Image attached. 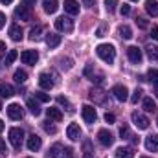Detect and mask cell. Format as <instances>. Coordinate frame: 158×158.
Wrapping results in <instances>:
<instances>
[{
    "mask_svg": "<svg viewBox=\"0 0 158 158\" xmlns=\"http://www.w3.org/2000/svg\"><path fill=\"white\" fill-rule=\"evenodd\" d=\"M17 57H19L17 50H9V52H7V57H6V66H7V64H11V63H13Z\"/></svg>",
    "mask_w": 158,
    "mask_h": 158,
    "instance_id": "obj_33",
    "label": "cell"
},
{
    "mask_svg": "<svg viewBox=\"0 0 158 158\" xmlns=\"http://www.w3.org/2000/svg\"><path fill=\"white\" fill-rule=\"evenodd\" d=\"M88 96H90V99L96 101V103H105V92H103L101 88H92V90L88 92Z\"/></svg>",
    "mask_w": 158,
    "mask_h": 158,
    "instance_id": "obj_15",
    "label": "cell"
},
{
    "mask_svg": "<svg viewBox=\"0 0 158 158\" xmlns=\"http://www.w3.org/2000/svg\"><path fill=\"white\" fill-rule=\"evenodd\" d=\"M98 140H99V143H101L103 147H110V145L114 143V136H112V132H109L107 129H101V131L98 132Z\"/></svg>",
    "mask_w": 158,
    "mask_h": 158,
    "instance_id": "obj_7",
    "label": "cell"
},
{
    "mask_svg": "<svg viewBox=\"0 0 158 158\" xmlns=\"http://www.w3.org/2000/svg\"><path fill=\"white\" fill-rule=\"evenodd\" d=\"M9 37L13 40H22V37H24V31H22V28L19 26V24H13L11 28H9Z\"/></svg>",
    "mask_w": 158,
    "mask_h": 158,
    "instance_id": "obj_19",
    "label": "cell"
},
{
    "mask_svg": "<svg viewBox=\"0 0 158 158\" xmlns=\"http://www.w3.org/2000/svg\"><path fill=\"white\" fill-rule=\"evenodd\" d=\"M28 158H31V156H28Z\"/></svg>",
    "mask_w": 158,
    "mask_h": 158,
    "instance_id": "obj_59",
    "label": "cell"
},
{
    "mask_svg": "<svg viewBox=\"0 0 158 158\" xmlns=\"http://www.w3.org/2000/svg\"><path fill=\"white\" fill-rule=\"evenodd\" d=\"M15 96V90L11 85H6V83H0V98H11Z\"/></svg>",
    "mask_w": 158,
    "mask_h": 158,
    "instance_id": "obj_22",
    "label": "cell"
},
{
    "mask_svg": "<svg viewBox=\"0 0 158 158\" xmlns=\"http://www.w3.org/2000/svg\"><path fill=\"white\" fill-rule=\"evenodd\" d=\"M83 2H85V6H92L94 4V0H83Z\"/></svg>",
    "mask_w": 158,
    "mask_h": 158,
    "instance_id": "obj_50",
    "label": "cell"
},
{
    "mask_svg": "<svg viewBox=\"0 0 158 158\" xmlns=\"http://www.w3.org/2000/svg\"><path fill=\"white\" fill-rule=\"evenodd\" d=\"M112 96H114L118 101H127V99H129V90H127V86H123V85H116V86L112 88Z\"/></svg>",
    "mask_w": 158,
    "mask_h": 158,
    "instance_id": "obj_10",
    "label": "cell"
},
{
    "mask_svg": "<svg viewBox=\"0 0 158 158\" xmlns=\"http://www.w3.org/2000/svg\"><path fill=\"white\" fill-rule=\"evenodd\" d=\"M105 30H107V26H101V28L98 30V37H103V33H105Z\"/></svg>",
    "mask_w": 158,
    "mask_h": 158,
    "instance_id": "obj_49",
    "label": "cell"
},
{
    "mask_svg": "<svg viewBox=\"0 0 158 158\" xmlns=\"http://www.w3.org/2000/svg\"><path fill=\"white\" fill-rule=\"evenodd\" d=\"M0 2H2V4H6V6H7V4H11V2H13V0H0Z\"/></svg>",
    "mask_w": 158,
    "mask_h": 158,
    "instance_id": "obj_51",
    "label": "cell"
},
{
    "mask_svg": "<svg viewBox=\"0 0 158 158\" xmlns=\"http://www.w3.org/2000/svg\"><path fill=\"white\" fill-rule=\"evenodd\" d=\"M119 37L121 39H125V40H129L131 37H132V31H131V28L129 26H119Z\"/></svg>",
    "mask_w": 158,
    "mask_h": 158,
    "instance_id": "obj_28",
    "label": "cell"
},
{
    "mask_svg": "<svg viewBox=\"0 0 158 158\" xmlns=\"http://www.w3.org/2000/svg\"><path fill=\"white\" fill-rule=\"evenodd\" d=\"M145 149L147 151H158V134H151L145 138Z\"/></svg>",
    "mask_w": 158,
    "mask_h": 158,
    "instance_id": "obj_18",
    "label": "cell"
},
{
    "mask_svg": "<svg viewBox=\"0 0 158 158\" xmlns=\"http://www.w3.org/2000/svg\"><path fill=\"white\" fill-rule=\"evenodd\" d=\"M42 127H44V131H46L48 134H55V132H57L55 125H52V121H50V119H48V121H44V123H42Z\"/></svg>",
    "mask_w": 158,
    "mask_h": 158,
    "instance_id": "obj_34",
    "label": "cell"
},
{
    "mask_svg": "<svg viewBox=\"0 0 158 158\" xmlns=\"http://www.w3.org/2000/svg\"><path fill=\"white\" fill-rule=\"evenodd\" d=\"M35 2H37V0H22V2H20V4H22V6H26V7H30V9H31V7H33V6H35Z\"/></svg>",
    "mask_w": 158,
    "mask_h": 158,
    "instance_id": "obj_43",
    "label": "cell"
},
{
    "mask_svg": "<svg viewBox=\"0 0 158 158\" xmlns=\"http://www.w3.org/2000/svg\"><path fill=\"white\" fill-rule=\"evenodd\" d=\"M66 136H68L72 142H77L79 138H81V127H79L77 123H70L68 129H66Z\"/></svg>",
    "mask_w": 158,
    "mask_h": 158,
    "instance_id": "obj_12",
    "label": "cell"
},
{
    "mask_svg": "<svg viewBox=\"0 0 158 158\" xmlns=\"http://www.w3.org/2000/svg\"><path fill=\"white\" fill-rule=\"evenodd\" d=\"M155 94H156V98H158V85H156V88H155Z\"/></svg>",
    "mask_w": 158,
    "mask_h": 158,
    "instance_id": "obj_53",
    "label": "cell"
},
{
    "mask_svg": "<svg viewBox=\"0 0 158 158\" xmlns=\"http://www.w3.org/2000/svg\"><path fill=\"white\" fill-rule=\"evenodd\" d=\"M4 55H6V44H4V42L0 40V59H2Z\"/></svg>",
    "mask_w": 158,
    "mask_h": 158,
    "instance_id": "obj_47",
    "label": "cell"
},
{
    "mask_svg": "<svg viewBox=\"0 0 158 158\" xmlns=\"http://www.w3.org/2000/svg\"><path fill=\"white\" fill-rule=\"evenodd\" d=\"M119 136H121V138H132L127 125H121V127H119ZM132 140H134V138H132Z\"/></svg>",
    "mask_w": 158,
    "mask_h": 158,
    "instance_id": "obj_39",
    "label": "cell"
},
{
    "mask_svg": "<svg viewBox=\"0 0 158 158\" xmlns=\"http://www.w3.org/2000/svg\"><path fill=\"white\" fill-rule=\"evenodd\" d=\"M147 57L158 63V46H147Z\"/></svg>",
    "mask_w": 158,
    "mask_h": 158,
    "instance_id": "obj_29",
    "label": "cell"
},
{
    "mask_svg": "<svg viewBox=\"0 0 158 158\" xmlns=\"http://www.w3.org/2000/svg\"><path fill=\"white\" fill-rule=\"evenodd\" d=\"M13 77H15V83H19V85H20V83H26L28 74H26L24 70H20V68H19V70L15 72V76H13Z\"/></svg>",
    "mask_w": 158,
    "mask_h": 158,
    "instance_id": "obj_30",
    "label": "cell"
},
{
    "mask_svg": "<svg viewBox=\"0 0 158 158\" xmlns=\"http://www.w3.org/2000/svg\"><path fill=\"white\" fill-rule=\"evenodd\" d=\"M0 110H2V101H0Z\"/></svg>",
    "mask_w": 158,
    "mask_h": 158,
    "instance_id": "obj_55",
    "label": "cell"
},
{
    "mask_svg": "<svg viewBox=\"0 0 158 158\" xmlns=\"http://www.w3.org/2000/svg\"><path fill=\"white\" fill-rule=\"evenodd\" d=\"M59 63H61V68H64V70H70L72 68V61L70 59H61Z\"/></svg>",
    "mask_w": 158,
    "mask_h": 158,
    "instance_id": "obj_41",
    "label": "cell"
},
{
    "mask_svg": "<svg viewBox=\"0 0 158 158\" xmlns=\"http://www.w3.org/2000/svg\"><path fill=\"white\" fill-rule=\"evenodd\" d=\"M59 151H61V145L55 143V145L48 151V158H59Z\"/></svg>",
    "mask_w": 158,
    "mask_h": 158,
    "instance_id": "obj_35",
    "label": "cell"
},
{
    "mask_svg": "<svg viewBox=\"0 0 158 158\" xmlns=\"http://www.w3.org/2000/svg\"><path fill=\"white\" fill-rule=\"evenodd\" d=\"M42 7L48 15H53L57 9H59V2L57 0H42Z\"/></svg>",
    "mask_w": 158,
    "mask_h": 158,
    "instance_id": "obj_17",
    "label": "cell"
},
{
    "mask_svg": "<svg viewBox=\"0 0 158 158\" xmlns=\"http://www.w3.org/2000/svg\"><path fill=\"white\" fill-rule=\"evenodd\" d=\"M7 116H9L11 119H22V118H24V110H22V107H20V105L11 103V105L7 107Z\"/></svg>",
    "mask_w": 158,
    "mask_h": 158,
    "instance_id": "obj_8",
    "label": "cell"
},
{
    "mask_svg": "<svg viewBox=\"0 0 158 158\" xmlns=\"http://www.w3.org/2000/svg\"><path fill=\"white\" fill-rule=\"evenodd\" d=\"M142 158H149V156H142Z\"/></svg>",
    "mask_w": 158,
    "mask_h": 158,
    "instance_id": "obj_56",
    "label": "cell"
},
{
    "mask_svg": "<svg viewBox=\"0 0 158 158\" xmlns=\"http://www.w3.org/2000/svg\"><path fill=\"white\" fill-rule=\"evenodd\" d=\"M116 158H134V151L131 147H119L116 151Z\"/></svg>",
    "mask_w": 158,
    "mask_h": 158,
    "instance_id": "obj_25",
    "label": "cell"
},
{
    "mask_svg": "<svg viewBox=\"0 0 158 158\" xmlns=\"http://www.w3.org/2000/svg\"><path fill=\"white\" fill-rule=\"evenodd\" d=\"M35 99L40 101V103H48V101H50V96L44 94V92H35Z\"/></svg>",
    "mask_w": 158,
    "mask_h": 158,
    "instance_id": "obj_38",
    "label": "cell"
},
{
    "mask_svg": "<svg viewBox=\"0 0 158 158\" xmlns=\"http://www.w3.org/2000/svg\"><path fill=\"white\" fill-rule=\"evenodd\" d=\"M147 79H149L151 83L158 85V68H151V70L147 72Z\"/></svg>",
    "mask_w": 158,
    "mask_h": 158,
    "instance_id": "obj_32",
    "label": "cell"
},
{
    "mask_svg": "<svg viewBox=\"0 0 158 158\" xmlns=\"http://www.w3.org/2000/svg\"><path fill=\"white\" fill-rule=\"evenodd\" d=\"M131 118H132V123H134L138 129H142V131L149 127V119L145 118L143 114H140V112H132V116H131Z\"/></svg>",
    "mask_w": 158,
    "mask_h": 158,
    "instance_id": "obj_11",
    "label": "cell"
},
{
    "mask_svg": "<svg viewBox=\"0 0 158 158\" xmlns=\"http://www.w3.org/2000/svg\"><path fill=\"white\" fill-rule=\"evenodd\" d=\"M9 142H11V145L19 151V149L22 147V142H24V131L19 129V127L9 129Z\"/></svg>",
    "mask_w": 158,
    "mask_h": 158,
    "instance_id": "obj_2",
    "label": "cell"
},
{
    "mask_svg": "<svg viewBox=\"0 0 158 158\" xmlns=\"http://www.w3.org/2000/svg\"><path fill=\"white\" fill-rule=\"evenodd\" d=\"M83 158H92V155H85Z\"/></svg>",
    "mask_w": 158,
    "mask_h": 158,
    "instance_id": "obj_54",
    "label": "cell"
},
{
    "mask_svg": "<svg viewBox=\"0 0 158 158\" xmlns=\"http://www.w3.org/2000/svg\"><path fill=\"white\" fill-rule=\"evenodd\" d=\"M145 11L151 17H158V2L156 0H147L145 2Z\"/></svg>",
    "mask_w": 158,
    "mask_h": 158,
    "instance_id": "obj_21",
    "label": "cell"
},
{
    "mask_svg": "<svg viewBox=\"0 0 158 158\" xmlns=\"http://www.w3.org/2000/svg\"><path fill=\"white\" fill-rule=\"evenodd\" d=\"M40 145H42V140H40L37 134H30V136H28V149H30L31 153L39 151Z\"/></svg>",
    "mask_w": 158,
    "mask_h": 158,
    "instance_id": "obj_14",
    "label": "cell"
},
{
    "mask_svg": "<svg viewBox=\"0 0 158 158\" xmlns=\"http://www.w3.org/2000/svg\"><path fill=\"white\" fill-rule=\"evenodd\" d=\"M151 37H153L155 40H158V26H155V28L151 30Z\"/></svg>",
    "mask_w": 158,
    "mask_h": 158,
    "instance_id": "obj_46",
    "label": "cell"
},
{
    "mask_svg": "<svg viewBox=\"0 0 158 158\" xmlns=\"http://www.w3.org/2000/svg\"><path fill=\"white\" fill-rule=\"evenodd\" d=\"M156 125H158V119H156Z\"/></svg>",
    "mask_w": 158,
    "mask_h": 158,
    "instance_id": "obj_58",
    "label": "cell"
},
{
    "mask_svg": "<svg viewBox=\"0 0 158 158\" xmlns=\"http://www.w3.org/2000/svg\"><path fill=\"white\" fill-rule=\"evenodd\" d=\"M15 15H17V19H20V20H31V9L26 7V6H22V4L17 6Z\"/></svg>",
    "mask_w": 158,
    "mask_h": 158,
    "instance_id": "obj_13",
    "label": "cell"
},
{
    "mask_svg": "<svg viewBox=\"0 0 158 158\" xmlns=\"http://www.w3.org/2000/svg\"><path fill=\"white\" fill-rule=\"evenodd\" d=\"M114 119H116L114 114H110V112H107V114H105V121H107V123H114Z\"/></svg>",
    "mask_w": 158,
    "mask_h": 158,
    "instance_id": "obj_44",
    "label": "cell"
},
{
    "mask_svg": "<svg viewBox=\"0 0 158 158\" xmlns=\"http://www.w3.org/2000/svg\"><path fill=\"white\" fill-rule=\"evenodd\" d=\"M64 11L70 13V15H79V4L77 0H64Z\"/></svg>",
    "mask_w": 158,
    "mask_h": 158,
    "instance_id": "obj_16",
    "label": "cell"
},
{
    "mask_svg": "<svg viewBox=\"0 0 158 158\" xmlns=\"http://www.w3.org/2000/svg\"><path fill=\"white\" fill-rule=\"evenodd\" d=\"M7 153V149H6V142L0 138V155H6Z\"/></svg>",
    "mask_w": 158,
    "mask_h": 158,
    "instance_id": "obj_45",
    "label": "cell"
},
{
    "mask_svg": "<svg viewBox=\"0 0 158 158\" xmlns=\"http://www.w3.org/2000/svg\"><path fill=\"white\" fill-rule=\"evenodd\" d=\"M142 94H143V90H142V88H136V90L132 92V96H131V101H132V103H138V101L142 99Z\"/></svg>",
    "mask_w": 158,
    "mask_h": 158,
    "instance_id": "obj_36",
    "label": "cell"
},
{
    "mask_svg": "<svg viewBox=\"0 0 158 158\" xmlns=\"http://www.w3.org/2000/svg\"><path fill=\"white\" fill-rule=\"evenodd\" d=\"M20 61H22L24 64H35V63L39 61V53H37L35 50H24V52L20 53Z\"/></svg>",
    "mask_w": 158,
    "mask_h": 158,
    "instance_id": "obj_6",
    "label": "cell"
},
{
    "mask_svg": "<svg viewBox=\"0 0 158 158\" xmlns=\"http://www.w3.org/2000/svg\"><path fill=\"white\" fill-rule=\"evenodd\" d=\"M55 30H57V31L70 33V31H74V20L68 19V17H59V19L55 20Z\"/></svg>",
    "mask_w": 158,
    "mask_h": 158,
    "instance_id": "obj_3",
    "label": "cell"
},
{
    "mask_svg": "<svg viewBox=\"0 0 158 158\" xmlns=\"http://www.w3.org/2000/svg\"><path fill=\"white\" fill-rule=\"evenodd\" d=\"M132 2H138V0H132Z\"/></svg>",
    "mask_w": 158,
    "mask_h": 158,
    "instance_id": "obj_57",
    "label": "cell"
},
{
    "mask_svg": "<svg viewBox=\"0 0 158 158\" xmlns=\"http://www.w3.org/2000/svg\"><path fill=\"white\" fill-rule=\"evenodd\" d=\"M42 33H44V28L42 26H35L30 30V40H40L42 39Z\"/></svg>",
    "mask_w": 158,
    "mask_h": 158,
    "instance_id": "obj_23",
    "label": "cell"
},
{
    "mask_svg": "<svg viewBox=\"0 0 158 158\" xmlns=\"http://www.w3.org/2000/svg\"><path fill=\"white\" fill-rule=\"evenodd\" d=\"M2 131H4V121L0 119V132H2Z\"/></svg>",
    "mask_w": 158,
    "mask_h": 158,
    "instance_id": "obj_52",
    "label": "cell"
},
{
    "mask_svg": "<svg viewBox=\"0 0 158 158\" xmlns=\"http://www.w3.org/2000/svg\"><path fill=\"white\" fill-rule=\"evenodd\" d=\"M39 85H40V88H44V90H52V88H53V85H55L53 76H50V74L42 72V74L39 76Z\"/></svg>",
    "mask_w": 158,
    "mask_h": 158,
    "instance_id": "obj_9",
    "label": "cell"
},
{
    "mask_svg": "<svg viewBox=\"0 0 158 158\" xmlns=\"http://www.w3.org/2000/svg\"><path fill=\"white\" fill-rule=\"evenodd\" d=\"M136 24H138L140 30H147V28H149V22H147L143 17H138V19H136Z\"/></svg>",
    "mask_w": 158,
    "mask_h": 158,
    "instance_id": "obj_40",
    "label": "cell"
},
{
    "mask_svg": "<svg viewBox=\"0 0 158 158\" xmlns=\"http://www.w3.org/2000/svg\"><path fill=\"white\" fill-rule=\"evenodd\" d=\"M28 109L33 116H39L40 114V107H39V101L37 99H28Z\"/></svg>",
    "mask_w": 158,
    "mask_h": 158,
    "instance_id": "obj_26",
    "label": "cell"
},
{
    "mask_svg": "<svg viewBox=\"0 0 158 158\" xmlns=\"http://www.w3.org/2000/svg\"><path fill=\"white\" fill-rule=\"evenodd\" d=\"M118 6H119V0H105V9L109 13H114Z\"/></svg>",
    "mask_w": 158,
    "mask_h": 158,
    "instance_id": "obj_31",
    "label": "cell"
},
{
    "mask_svg": "<svg viewBox=\"0 0 158 158\" xmlns=\"http://www.w3.org/2000/svg\"><path fill=\"white\" fill-rule=\"evenodd\" d=\"M81 114H83V119H85L86 123H90V125L98 119V112H96V109H94V107H90V105H83Z\"/></svg>",
    "mask_w": 158,
    "mask_h": 158,
    "instance_id": "obj_5",
    "label": "cell"
},
{
    "mask_svg": "<svg viewBox=\"0 0 158 158\" xmlns=\"http://www.w3.org/2000/svg\"><path fill=\"white\" fill-rule=\"evenodd\" d=\"M46 44H48L50 48H57V46L61 44V35H57V33H48V35H46Z\"/></svg>",
    "mask_w": 158,
    "mask_h": 158,
    "instance_id": "obj_20",
    "label": "cell"
},
{
    "mask_svg": "<svg viewBox=\"0 0 158 158\" xmlns=\"http://www.w3.org/2000/svg\"><path fill=\"white\" fill-rule=\"evenodd\" d=\"M119 11H121V15H129V13H131V6H129V4H123V6L119 7Z\"/></svg>",
    "mask_w": 158,
    "mask_h": 158,
    "instance_id": "obj_42",
    "label": "cell"
},
{
    "mask_svg": "<svg viewBox=\"0 0 158 158\" xmlns=\"http://www.w3.org/2000/svg\"><path fill=\"white\" fill-rule=\"evenodd\" d=\"M57 103H59L61 107H66V109H68L70 112L74 110V109H72V105H70V101H68L66 98H63V96H59V98H57Z\"/></svg>",
    "mask_w": 158,
    "mask_h": 158,
    "instance_id": "obj_37",
    "label": "cell"
},
{
    "mask_svg": "<svg viewBox=\"0 0 158 158\" xmlns=\"http://www.w3.org/2000/svg\"><path fill=\"white\" fill-rule=\"evenodd\" d=\"M127 57H129V61H131L132 64H140L142 59H143L142 50H140L138 46H129V48H127Z\"/></svg>",
    "mask_w": 158,
    "mask_h": 158,
    "instance_id": "obj_4",
    "label": "cell"
},
{
    "mask_svg": "<svg viewBox=\"0 0 158 158\" xmlns=\"http://www.w3.org/2000/svg\"><path fill=\"white\" fill-rule=\"evenodd\" d=\"M46 114H48V119H53V121H61L63 119V112L59 109H53V107H50L46 110Z\"/></svg>",
    "mask_w": 158,
    "mask_h": 158,
    "instance_id": "obj_24",
    "label": "cell"
},
{
    "mask_svg": "<svg viewBox=\"0 0 158 158\" xmlns=\"http://www.w3.org/2000/svg\"><path fill=\"white\" fill-rule=\"evenodd\" d=\"M143 109L147 112H156V103L153 101V98H143Z\"/></svg>",
    "mask_w": 158,
    "mask_h": 158,
    "instance_id": "obj_27",
    "label": "cell"
},
{
    "mask_svg": "<svg viewBox=\"0 0 158 158\" xmlns=\"http://www.w3.org/2000/svg\"><path fill=\"white\" fill-rule=\"evenodd\" d=\"M96 53H98V57H99L101 61H105V63H109V64H112L114 59H116V48H114L112 44H99V46L96 48Z\"/></svg>",
    "mask_w": 158,
    "mask_h": 158,
    "instance_id": "obj_1",
    "label": "cell"
},
{
    "mask_svg": "<svg viewBox=\"0 0 158 158\" xmlns=\"http://www.w3.org/2000/svg\"><path fill=\"white\" fill-rule=\"evenodd\" d=\"M4 26H6V15H4V13L0 11V30H2Z\"/></svg>",
    "mask_w": 158,
    "mask_h": 158,
    "instance_id": "obj_48",
    "label": "cell"
}]
</instances>
